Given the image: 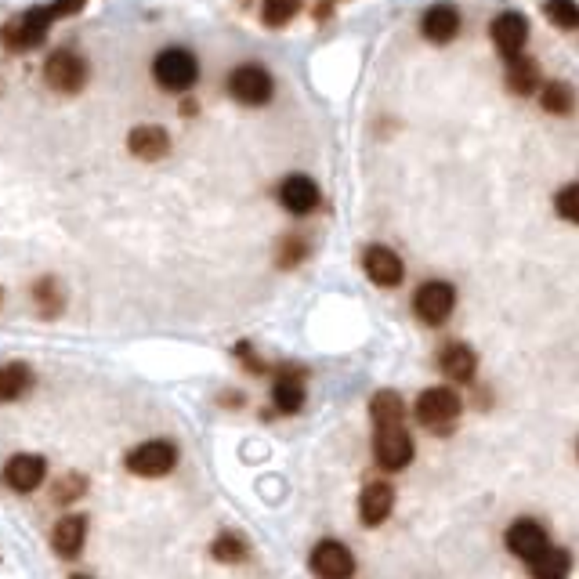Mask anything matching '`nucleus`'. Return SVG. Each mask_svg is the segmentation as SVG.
Masks as SVG:
<instances>
[{
  "mask_svg": "<svg viewBox=\"0 0 579 579\" xmlns=\"http://www.w3.org/2000/svg\"><path fill=\"white\" fill-rule=\"evenodd\" d=\"M152 76L163 91L185 95L200 80V58L192 55L189 48H163L160 55L152 58Z\"/></svg>",
  "mask_w": 579,
  "mask_h": 579,
  "instance_id": "1",
  "label": "nucleus"
},
{
  "mask_svg": "<svg viewBox=\"0 0 579 579\" xmlns=\"http://www.w3.org/2000/svg\"><path fill=\"white\" fill-rule=\"evenodd\" d=\"M464 413V402L453 388H424L417 395V420L435 435H449Z\"/></svg>",
  "mask_w": 579,
  "mask_h": 579,
  "instance_id": "2",
  "label": "nucleus"
},
{
  "mask_svg": "<svg viewBox=\"0 0 579 579\" xmlns=\"http://www.w3.org/2000/svg\"><path fill=\"white\" fill-rule=\"evenodd\" d=\"M58 22V15L51 11V4H37V8H29L26 15H19L15 22L0 29V44L8 51H29L37 48L40 40L48 37L51 26Z\"/></svg>",
  "mask_w": 579,
  "mask_h": 579,
  "instance_id": "3",
  "label": "nucleus"
},
{
  "mask_svg": "<svg viewBox=\"0 0 579 579\" xmlns=\"http://www.w3.org/2000/svg\"><path fill=\"white\" fill-rule=\"evenodd\" d=\"M228 95L236 98L239 105L257 109V105L272 102V95H276V80H272V73H268L265 66L243 62V66H236L232 73H228Z\"/></svg>",
  "mask_w": 579,
  "mask_h": 579,
  "instance_id": "4",
  "label": "nucleus"
},
{
  "mask_svg": "<svg viewBox=\"0 0 579 579\" xmlns=\"http://www.w3.org/2000/svg\"><path fill=\"white\" fill-rule=\"evenodd\" d=\"M87 76H91V66H87V58L76 55V51L58 48V51H51L48 62H44V80H48V87L58 91V95H76V91H84Z\"/></svg>",
  "mask_w": 579,
  "mask_h": 579,
  "instance_id": "5",
  "label": "nucleus"
},
{
  "mask_svg": "<svg viewBox=\"0 0 579 579\" xmlns=\"http://www.w3.org/2000/svg\"><path fill=\"white\" fill-rule=\"evenodd\" d=\"M174 464H178V446L167 442V438H152V442H142L127 453V471L138 478H163L171 475Z\"/></svg>",
  "mask_w": 579,
  "mask_h": 579,
  "instance_id": "6",
  "label": "nucleus"
},
{
  "mask_svg": "<svg viewBox=\"0 0 579 579\" xmlns=\"http://www.w3.org/2000/svg\"><path fill=\"white\" fill-rule=\"evenodd\" d=\"M456 308V290L446 279H428L413 294V312L424 326H442Z\"/></svg>",
  "mask_w": 579,
  "mask_h": 579,
  "instance_id": "7",
  "label": "nucleus"
},
{
  "mask_svg": "<svg viewBox=\"0 0 579 579\" xmlns=\"http://www.w3.org/2000/svg\"><path fill=\"white\" fill-rule=\"evenodd\" d=\"M373 456L384 471H402L413 460V438L402 424H391V428H377L373 438Z\"/></svg>",
  "mask_w": 579,
  "mask_h": 579,
  "instance_id": "8",
  "label": "nucleus"
},
{
  "mask_svg": "<svg viewBox=\"0 0 579 579\" xmlns=\"http://www.w3.org/2000/svg\"><path fill=\"white\" fill-rule=\"evenodd\" d=\"M279 203H283V210H290L294 218H304V214H312L319 203H323V192H319V185H315L308 174H286L283 181H279Z\"/></svg>",
  "mask_w": 579,
  "mask_h": 579,
  "instance_id": "9",
  "label": "nucleus"
},
{
  "mask_svg": "<svg viewBox=\"0 0 579 579\" xmlns=\"http://www.w3.org/2000/svg\"><path fill=\"white\" fill-rule=\"evenodd\" d=\"M489 37H493L496 51L504 58L522 55V48L529 44V19H525L522 11H500L493 26H489Z\"/></svg>",
  "mask_w": 579,
  "mask_h": 579,
  "instance_id": "10",
  "label": "nucleus"
},
{
  "mask_svg": "<svg viewBox=\"0 0 579 579\" xmlns=\"http://www.w3.org/2000/svg\"><path fill=\"white\" fill-rule=\"evenodd\" d=\"M362 268H366V276L380 286V290H391V286H399L406 279V265H402V257L395 254L391 247H373L362 250Z\"/></svg>",
  "mask_w": 579,
  "mask_h": 579,
  "instance_id": "11",
  "label": "nucleus"
},
{
  "mask_svg": "<svg viewBox=\"0 0 579 579\" xmlns=\"http://www.w3.org/2000/svg\"><path fill=\"white\" fill-rule=\"evenodd\" d=\"M312 572L319 579H352L355 576V554L337 540L315 543L312 551Z\"/></svg>",
  "mask_w": 579,
  "mask_h": 579,
  "instance_id": "12",
  "label": "nucleus"
},
{
  "mask_svg": "<svg viewBox=\"0 0 579 579\" xmlns=\"http://www.w3.org/2000/svg\"><path fill=\"white\" fill-rule=\"evenodd\" d=\"M460 8L456 4H446V0H438V4H431L424 15H420V33H424V40H431V44H453L456 37H460Z\"/></svg>",
  "mask_w": 579,
  "mask_h": 579,
  "instance_id": "13",
  "label": "nucleus"
},
{
  "mask_svg": "<svg viewBox=\"0 0 579 579\" xmlns=\"http://www.w3.org/2000/svg\"><path fill=\"white\" fill-rule=\"evenodd\" d=\"M504 543L511 554H518L522 561H532L543 547H547V529H543L536 518H518V522L507 525Z\"/></svg>",
  "mask_w": 579,
  "mask_h": 579,
  "instance_id": "14",
  "label": "nucleus"
},
{
  "mask_svg": "<svg viewBox=\"0 0 579 579\" xmlns=\"http://www.w3.org/2000/svg\"><path fill=\"white\" fill-rule=\"evenodd\" d=\"M438 370L442 377L453 380V384H471L475 380V370H478V355L471 344L464 341H449L442 352H438Z\"/></svg>",
  "mask_w": 579,
  "mask_h": 579,
  "instance_id": "15",
  "label": "nucleus"
},
{
  "mask_svg": "<svg viewBox=\"0 0 579 579\" xmlns=\"http://www.w3.org/2000/svg\"><path fill=\"white\" fill-rule=\"evenodd\" d=\"M48 475V464H44V456H33V453H19L11 456L8 467H4V482L15 489V493H33L40 482Z\"/></svg>",
  "mask_w": 579,
  "mask_h": 579,
  "instance_id": "16",
  "label": "nucleus"
},
{
  "mask_svg": "<svg viewBox=\"0 0 579 579\" xmlns=\"http://www.w3.org/2000/svg\"><path fill=\"white\" fill-rule=\"evenodd\" d=\"M127 149L145 163L163 160V156L171 152V134L163 131L160 124H138L131 134H127Z\"/></svg>",
  "mask_w": 579,
  "mask_h": 579,
  "instance_id": "17",
  "label": "nucleus"
},
{
  "mask_svg": "<svg viewBox=\"0 0 579 579\" xmlns=\"http://www.w3.org/2000/svg\"><path fill=\"white\" fill-rule=\"evenodd\" d=\"M391 507H395V489L388 482H370L359 496V518L362 525L377 529L380 522H388Z\"/></svg>",
  "mask_w": 579,
  "mask_h": 579,
  "instance_id": "18",
  "label": "nucleus"
},
{
  "mask_svg": "<svg viewBox=\"0 0 579 579\" xmlns=\"http://www.w3.org/2000/svg\"><path fill=\"white\" fill-rule=\"evenodd\" d=\"M84 540H87L84 514H69V518H62V522L55 525V532H51V547H55V554H62V558H80Z\"/></svg>",
  "mask_w": 579,
  "mask_h": 579,
  "instance_id": "19",
  "label": "nucleus"
},
{
  "mask_svg": "<svg viewBox=\"0 0 579 579\" xmlns=\"http://www.w3.org/2000/svg\"><path fill=\"white\" fill-rule=\"evenodd\" d=\"M540 62L529 55L507 58V91L511 95H536L540 91Z\"/></svg>",
  "mask_w": 579,
  "mask_h": 579,
  "instance_id": "20",
  "label": "nucleus"
},
{
  "mask_svg": "<svg viewBox=\"0 0 579 579\" xmlns=\"http://www.w3.org/2000/svg\"><path fill=\"white\" fill-rule=\"evenodd\" d=\"M272 402H276L279 413H301L304 406V384H301V373L294 370H283L276 377V384H272Z\"/></svg>",
  "mask_w": 579,
  "mask_h": 579,
  "instance_id": "21",
  "label": "nucleus"
},
{
  "mask_svg": "<svg viewBox=\"0 0 579 579\" xmlns=\"http://www.w3.org/2000/svg\"><path fill=\"white\" fill-rule=\"evenodd\" d=\"M33 370H29L26 362H8V366H0V402H19L22 395L33 391Z\"/></svg>",
  "mask_w": 579,
  "mask_h": 579,
  "instance_id": "22",
  "label": "nucleus"
},
{
  "mask_svg": "<svg viewBox=\"0 0 579 579\" xmlns=\"http://www.w3.org/2000/svg\"><path fill=\"white\" fill-rule=\"evenodd\" d=\"M532 565V579H569L572 572V554L565 547H543Z\"/></svg>",
  "mask_w": 579,
  "mask_h": 579,
  "instance_id": "23",
  "label": "nucleus"
},
{
  "mask_svg": "<svg viewBox=\"0 0 579 579\" xmlns=\"http://www.w3.org/2000/svg\"><path fill=\"white\" fill-rule=\"evenodd\" d=\"M370 417L377 428H391V424H402L406 420V402H402L399 391H377L370 402Z\"/></svg>",
  "mask_w": 579,
  "mask_h": 579,
  "instance_id": "24",
  "label": "nucleus"
},
{
  "mask_svg": "<svg viewBox=\"0 0 579 579\" xmlns=\"http://www.w3.org/2000/svg\"><path fill=\"white\" fill-rule=\"evenodd\" d=\"M540 105L551 116H569L572 105H576V95H572L569 84H561V80H547V84L540 87Z\"/></svg>",
  "mask_w": 579,
  "mask_h": 579,
  "instance_id": "25",
  "label": "nucleus"
},
{
  "mask_svg": "<svg viewBox=\"0 0 579 579\" xmlns=\"http://www.w3.org/2000/svg\"><path fill=\"white\" fill-rule=\"evenodd\" d=\"M33 301H37V308L48 319H55L62 308H66V294H62V286L55 283V279H37V286H33Z\"/></svg>",
  "mask_w": 579,
  "mask_h": 579,
  "instance_id": "26",
  "label": "nucleus"
},
{
  "mask_svg": "<svg viewBox=\"0 0 579 579\" xmlns=\"http://www.w3.org/2000/svg\"><path fill=\"white\" fill-rule=\"evenodd\" d=\"M543 15H547V22H551L554 29H569V33H576L579 29V4L576 0H547V4H543Z\"/></svg>",
  "mask_w": 579,
  "mask_h": 579,
  "instance_id": "27",
  "label": "nucleus"
},
{
  "mask_svg": "<svg viewBox=\"0 0 579 579\" xmlns=\"http://www.w3.org/2000/svg\"><path fill=\"white\" fill-rule=\"evenodd\" d=\"M304 0H261V19L265 26H286L301 11Z\"/></svg>",
  "mask_w": 579,
  "mask_h": 579,
  "instance_id": "28",
  "label": "nucleus"
},
{
  "mask_svg": "<svg viewBox=\"0 0 579 579\" xmlns=\"http://www.w3.org/2000/svg\"><path fill=\"white\" fill-rule=\"evenodd\" d=\"M554 210H558V218L579 225V181H569L565 189H558V196H554Z\"/></svg>",
  "mask_w": 579,
  "mask_h": 579,
  "instance_id": "29",
  "label": "nucleus"
},
{
  "mask_svg": "<svg viewBox=\"0 0 579 579\" xmlns=\"http://www.w3.org/2000/svg\"><path fill=\"white\" fill-rule=\"evenodd\" d=\"M210 554L218 561H225V565H236V561L247 558V543L239 540V536H218L214 547H210Z\"/></svg>",
  "mask_w": 579,
  "mask_h": 579,
  "instance_id": "30",
  "label": "nucleus"
},
{
  "mask_svg": "<svg viewBox=\"0 0 579 579\" xmlns=\"http://www.w3.org/2000/svg\"><path fill=\"white\" fill-rule=\"evenodd\" d=\"M304 254H308V243H304L301 236H286L283 243H279V268H297L304 261Z\"/></svg>",
  "mask_w": 579,
  "mask_h": 579,
  "instance_id": "31",
  "label": "nucleus"
},
{
  "mask_svg": "<svg viewBox=\"0 0 579 579\" xmlns=\"http://www.w3.org/2000/svg\"><path fill=\"white\" fill-rule=\"evenodd\" d=\"M87 493V478L84 475H69L55 485V504H69V500H80Z\"/></svg>",
  "mask_w": 579,
  "mask_h": 579,
  "instance_id": "32",
  "label": "nucleus"
},
{
  "mask_svg": "<svg viewBox=\"0 0 579 579\" xmlns=\"http://www.w3.org/2000/svg\"><path fill=\"white\" fill-rule=\"evenodd\" d=\"M87 0H55L51 4V11H55L58 19H66V15H76V11H84Z\"/></svg>",
  "mask_w": 579,
  "mask_h": 579,
  "instance_id": "33",
  "label": "nucleus"
},
{
  "mask_svg": "<svg viewBox=\"0 0 579 579\" xmlns=\"http://www.w3.org/2000/svg\"><path fill=\"white\" fill-rule=\"evenodd\" d=\"M73 579H91V576H73Z\"/></svg>",
  "mask_w": 579,
  "mask_h": 579,
  "instance_id": "34",
  "label": "nucleus"
},
{
  "mask_svg": "<svg viewBox=\"0 0 579 579\" xmlns=\"http://www.w3.org/2000/svg\"><path fill=\"white\" fill-rule=\"evenodd\" d=\"M0 297H4V294H0Z\"/></svg>",
  "mask_w": 579,
  "mask_h": 579,
  "instance_id": "35",
  "label": "nucleus"
}]
</instances>
